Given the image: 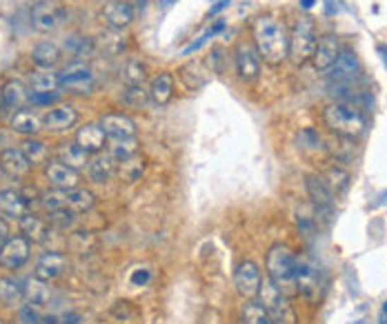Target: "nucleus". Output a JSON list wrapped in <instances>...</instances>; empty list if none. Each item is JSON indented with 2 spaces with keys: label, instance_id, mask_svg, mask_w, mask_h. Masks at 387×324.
<instances>
[{
  "label": "nucleus",
  "instance_id": "nucleus-1",
  "mask_svg": "<svg viewBox=\"0 0 387 324\" xmlns=\"http://www.w3.org/2000/svg\"><path fill=\"white\" fill-rule=\"evenodd\" d=\"M252 40L254 47L260 56V60H265L267 65L278 67L287 58L289 49V36L285 32V27L272 16H258L252 20Z\"/></svg>",
  "mask_w": 387,
  "mask_h": 324
},
{
  "label": "nucleus",
  "instance_id": "nucleus-2",
  "mask_svg": "<svg viewBox=\"0 0 387 324\" xmlns=\"http://www.w3.org/2000/svg\"><path fill=\"white\" fill-rule=\"evenodd\" d=\"M265 269L270 280L281 289L287 298L299 296L296 289V256L291 253L287 244H274L267 251Z\"/></svg>",
  "mask_w": 387,
  "mask_h": 324
},
{
  "label": "nucleus",
  "instance_id": "nucleus-3",
  "mask_svg": "<svg viewBox=\"0 0 387 324\" xmlns=\"http://www.w3.org/2000/svg\"><path fill=\"white\" fill-rule=\"evenodd\" d=\"M323 122L330 131L343 138H359L365 131V116L343 102H332L323 109Z\"/></svg>",
  "mask_w": 387,
  "mask_h": 324
},
{
  "label": "nucleus",
  "instance_id": "nucleus-4",
  "mask_svg": "<svg viewBox=\"0 0 387 324\" xmlns=\"http://www.w3.org/2000/svg\"><path fill=\"white\" fill-rule=\"evenodd\" d=\"M316 42H318V34H316L314 20L312 18H299L296 23H294L291 34H289L287 58L296 67H303L307 60H312Z\"/></svg>",
  "mask_w": 387,
  "mask_h": 324
},
{
  "label": "nucleus",
  "instance_id": "nucleus-5",
  "mask_svg": "<svg viewBox=\"0 0 387 324\" xmlns=\"http://www.w3.org/2000/svg\"><path fill=\"white\" fill-rule=\"evenodd\" d=\"M40 203L47 211H56V209H69L74 213H87L91 207H94L96 198L89 189H52L45 191L40 196Z\"/></svg>",
  "mask_w": 387,
  "mask_h": 324
},
{
  "label": "nucleus",
  "instance_id": "nucleus-6",
  "mask_svg": "<svg viewBox=\"0 0 387 324\" xmlns=\"http://www.w3.org/2000/svg\"><path fill=\"white\" fill-rule=\"evenodd\" d=\"M256 298L274 324H296V313H294V308L289 304V298L270 280V277L260 282Z\"/></svg>",
  "mask_w": 387,
  "mask_h": 324
},
{
  "label": "nucleus",
  "instance_id": "nucleus-7",
  "mask_svg": "<svg viewBox=\"0 0 387 324\" xmlns=\"http://www.w3.org/2000/svg\"><path fill=\"white\" fill-rule=\"evenodd\" d=\"M58 78H60V89L69 91V94L87 96L94 89V73H91V67L85 60H71L69 65H65L58 71Z\"/></svg>",
  "mask_w": 387,
  "mask_h": 324
},
{
  "label": "nucleus",
  "instance_id": "nucleus-8",
  "mask_svg": "<svg viewBox=\"0 0 387 324\" xmlns=\"http://www.w3.org/2000/svg\"><path fill=\"white\" fill-rule=\"evenodd\" d=\"M65 23V9L56 0H40L32 9V27L40 34H52Z\"/></svg>",
  "mask_w": 387,
  "mask_h": 324
},
{
  "label": "nucleus",
  "instance_id": "nucleus-9",
  "mask_svg": "<svg viewBox=\"0 0 387 324\" xmlns=\"http://www.w3.org/2000/svg\"><path fill=\"white\" fill-rule=\"evenodd\" d=\"M296 289L309 302L320 298V273L309 258H296Z\"/></svg>",
  "mask_w": 387,
  "mask_h": 324
},
{
  "label": "nucleus",
  "instance_id": "nucleus-10",
  "mask_svg": "<svg viewBox=\"0 0 387 324\" xmlns=\"http://www.w3.org/2000/svg\"><path fill=\"white\" fill-rule=\"evenodd\" d=\"M32 256V242L25 236H11L3 246H0V267L16 271Z\"/></svg>",
  "mask_w": 387,
  "mask_h": 324
},
{
  "label": "nucleus",
  "instance_id": "nucleus-11",
  "mask_svg": "<svg viewBox=\"0 0 387 324\" xmlns=\"http://www.w3.org/2000/svg\"><path fill=\"white\" fill-rule=\"evenodd\" d=\"M260 282H262V275H260V269L256 267V262L243 260L234 273V287L238 291V296H243L245 300H254L258 296Z\"/></svg>",
  "mask_w": 387,
  "mask_h": 324
},
{
  "label": "nucleus",
  "instance_id": "nucleus-12",
  "mask_svg": "<svg viewBox=\"0 0 387 324\" xmlns=\"http://www.w3.org/2000/svg\"><path fill=\"white\" fill-rule=\"evenodd\" d=\"M100 127L110 140H132L138 133L136 122L122 112H112L100 118Z\"/></svg>",
  "mask_w": 387,
  "mask_h": 324
},
{
  "label": "nucleus",
  "instance_id": "nucleus-13",
  "mask_svg": "<svg viewBox=\"0 0 387 324\" xmlns=\"http://www.w3.org/2000/svg\"><path fill=\"white\" fill-rule=\"evenodd\" d=\"M236 71L243 83H256L260 78V56L252 44L241 42L236 47Z\"/></svg>",
  "mask_w": 387,
  "mask_h": 324
},
{
  "label": "nucleus",
  "instance_id": "nucleus-14",
  "mask_svg": "<svg viewBox=\"0 0 387 324\" xmlns=\"http://www.w3.org/2000/svg\"><path fill=\"white\" fill-rule=\"evenodd\" d=\"M100 18L107 27L112 29V32H120V29L132 25L134 7H132V3H127V0H112V3H107L103 7Z\"/></svg>",
  "mask_w": 387,
  "mask_h": 324
},
{
  "label": "nucleus",
  "instance_id": "nucleus-15",
  "mask_svg": "<svg viewBox=\"0 0 387 324\" xmlns=\"http://www.w3.org/2000/svg\"><path fill=\"white\" fill-rule=\"evenodd\" d=\"M45 176L54 189H76L81 187V174L76 169L67 167L60 160H50L45 164Z\"/></svg>",
  "mask_w": 387,
  "mask_h": 324
},
{
  "label": "nucleus",
  "instance_id": "nucleus-16",
  "mask_svg": "<svg viewBox=\"0 0 387 324\" xmlns=\"http://www.w3.org/2000/svg\"><path fill=\"white\" fill-rule=\"evenodd\" d=\"M76 122H79V112H76L74 104H56L52 112L45 114L42 127L52 133H60L71 129Z\"/></svg>",
  "mask_w": 387,
  "mask_h": 324
},
{
  "label": "nucleus",
  "instance_id": "nucleus-17",
  "mask_svg": "<svg viewBox=\"0 0 387 324\" xmlns=\"http://www.w3.org/2000/svg\"><path fill=\"white\" fill-rule=\"evenodd\" d=\"M67 256L65 253H58V251H47L42 253L36 262V269H34V275L38 280H45V282H52L56 280L58 275H63L65 269H67Z\"/></svg>",
  "mask_w": 387,
  "mask_h": 324
},
{
  "label": "nucleus",
  "instance_id": "nucleus-18",
  "mask_svg": "<svg viewBox=\"0 0 387 324\" xmlns=\"http://www.w3.org/2000/svg\"><path fill=\"white\" fill-rule=\"evenodd\" d=\"M340 42L336 36L328 34V36H323L318 38L316 42V49H314V56H312V63L318 71H330L332 65L336 63V58L340 56Z\"/></svg>",
  "mask_w": 387,
  "mask_h": 324
},
{
  "label": "nucleus",
  "instance_id": "nucleus-19",
  "mask_svg": "<svg viewBox=\"0 0 387 324\" xmlns=\"http://www.w3.org/2000/svg\"><path fill=\"white\" fill-rule=\"evenodd\" d=\"M305 189L307 196L312 200V205L320 211V213H330L334 207V193L330 191L328 182H325L320 176H307L305 178Z\"/></svg>",
  "mask_w": 387,
  "mask_h": 324
},
{
  "label": "nucleus",
  "instance_id": "nucleus-20",
  "mask_svg": "<svg viewBox=\"0 0 387 324\" xmlns=\"http://www.w3.org/2000/svg\"><path fill=\"white\" fill-rule=\"evenodd\" d=\"M76 143H79L89 156L91 153H100L107 145V136L100 127V122H87V125L79 127V131H76V138H74Z\"/></svg>",
  "mask_w": 387,
  "mask_h": 324
},
{
  "label": "nucleus",
  "instance_id": "nucleus-21",
  "mask_svg": "<svg viewBox=\"0 0 387 324\" xmlns=\"http://www.w3.org/2000/svg\"><path fill=\"white\" fill-rule=\"evenodd\" d=\"M0 169H3L9 178H25L32 172V164L25 158L21 147H9L0 153Z\"/></svg>",
  "mask_w": 387,
  "mask_h": 324
},
{
  "label": "nucleus",
  "instance_id": "nucleus-22",
  "mask_svg": "<svg viewBox=\"0 0 387 324\" xmlns=\"http://www.w3.org/2000/svg\"><path fill=\"white\" fill-rule=\"evenodd\" d=\"M359 71H361V63L359 58H356V54L350 49H343L330 69V78L334 83H352L356 76H359Z\"/></svg>",
  "mask_w": 387,
  "mask_h": 324
},
{
  "label": "nucleus",
  "instance_id": "nucleus-23",
  "mask_svg": "<svg viewBox=\"0 0 387 324\" xmlns=\"http://www.w3.org/2000/svg\"><path fill=\"white\" fill-rule=\"evenodd\" d=\"M116 169H118V164H116V158L112 156V153H96L87 164V176H89V180L103 184V182H110L114 178Z\"/></svg>",
  "mask_w": 387,
  "mask_h": 324
},
{
  "label": "nucleus",
  "instance_id": "nucleus-24",
  "mask_svg": "<svg viewBox=\"0 0 387 324\" xmlns=\"http://www.w3.org/2000/svg\"><path fill=\"white\" fill-rule=\"evenodd\" d=\"M29 203L23 191L18 189H3L0 191V213L7 215V218L21 220L23 215H27Z\"/></svg>",
  "mask_w": 387,
  "mask_h": 324
},
{
  "label": "nucleus",
  "instance_id": "nucleus-25",
  "mask_svg": "<svg viewBox=\"0 0 387 324\" xmlns=\"http://www.w3.org/2000/svg\"><path fill=\"white\" fill-rule=\"evenodd\" d=\"M149 100L158 107H165L169 104V100L174 98V76L169 71H161L151 78V85H149Z\"/></svg>",
  "mask_w": 387,
  "mask_h": 324
},
{
  "label": "nucleus",
  "instance_id": "nucleus-26",
  "mask_svg": "<svg viewBox=\"0 0 387 324\" xmlns=\"http://www.w3.org/2000/svg\"><path fill=\"white\" fill-rule=\"evenodd\" d=\"M29 91L25 87V83L16 80V78H9L3 87H0V100L7 107V109H23V107L29 102Z\"/></svg>",
  "mask_w": 387,
  "mask_h": 324
},
{
  "label": "nucleus",
  "instance_id": "nucleus-27",
  "mask_svg": "<svg viewBox=\"0 0 387 324\" xmlns=\"http://www.w3.org/2000/svg\"><path fill=\"white\" fill-rule=\"evenodd\" d=\"M21 234L34 244H42L47 242V238L52 236V227L47 220L38 218L34 213H27L21 218Z\"/></svg>",
  "mask_w": 387,
  "mask_h": 324
},
{
  "label": "nucleus",
  "instance_id": "nucleus-28",
  "mask_svg": "<svg viewBox=\"0 0 387 324\" xmlns=\"http://www.w3.org/2000/svg\"><path fill=\"white\" fill-rule=\"evenodd\" d=\"M296 145H299V149L305 153V156H309V158H318V156L323 158V156H328V145H325L323 136L316 129H312V127L303 129L296 136Z\"/></svg>",
  "mask_w": 387,
  "mask_h": 324
},
{
  "label": "nucleus",
  "instance_id": "nucleus-29",
  "mask_svg": "<svg viewBox=\"0 0 387 324\" xmlns=\"http://www.w3.org/2000/svg\"><path fill=\"white\" fill-rule=\"evenodd\" d=\"M60 58H63V52H60L58 44H54L50 40L38 42L32 49V60L38 69H54L60 63Z\"/></svg>",
  "mask_w": 387,
  "mask_h": 324
},
{
  "label": "nucleus",
  "instance_id": "nucleus-30",
  "mask_svg": "<svg viewBox=\"0 0 387 324\" xmlns=\"http://www.w3.org/2000/svg\"><path fill=\"white\" fill-rule=\"evenodd\" d=\"M42 129V120L36 116V112L32 109H18L11 116V131H16L21 136L32 138Z\"/></svg>",
  "mask_w": 387,
  "mask_h": 324
},
{
  "label": "nucleus",
  "instance_id": "nucleus-31",
  "mask_svg": "<svg viewBox=\"0 0 387 324\" xmlns=\"http://www.w3.org/2000/svg\"><path fill=\"white\" fill-rule=\"evenodd\" d=\"M23 291H25V300L27 304L32 306H45L50 300H52V289L47 287V282L45 280H38V277H27V280L23 282Z\"/></svg>",
  "mask_w": 387,
  "mask_h": 324
},
{
  "label": "nucleus",
  "instance_id": "nucleus-32",
  "mask_svg": "<svg viewBox=\"0 0 387 324\" xmlns=\"http://www.w3.org/2000/svg\"><path fill=\"white\" fill-rule=\"evenodd\" d=\"M58 160L65 162L71 169H76V172H81V169H85L89 164V153L74 140V143L60 145V149H58Z\"/></svg>",
  "mask_w": 387,
  "mask_h": 324
},
{
  "label": "nucleus",
  "instance_id": "nucleus-33",
  "mask_svg": "<svg viewBox=\"0 0 387 324\" xmlns=\"http://www.w3.org/2000/svg\"><path fill=\"white\" fill-rule=\"evenodd\" d=\"M25 158L29 160L32 167H38V164H47L52 160V149L47 143L38 140V138H27V140L21 145Z\"/></svg>",
  "mask_w": 387,
  "mask_h": 324
},
{
  "label": "nucleus",
  "instance_id": "nucleus-34",
  "mask_svg": "<svg viewBox=\"0 0 387 324\" xmlns=\"http://www.w3.org/2000/svg\"><path fill=\"white\" fill-rule=\"evenodd\" d=\"M29 87H32L34 94H54L60 89V78L54 69H36L29 78Z\"/></svg>",
  "mask_w": 387,
  "mask_h": 324
},
{
  "label": "nucleus",
  "instance_id": "nucleus-35",
  "mask_svg": "<svg viewBox=\"0 0 387 324\" xmlns=\"http://www.w3.org/2000/svg\"><path fill=\"white\" fill-rule=\"evenodd\" d=\"M325 182H328V187L334 196H340V193H345L347 187H350V182H352V176L345 167H340V164H332L325 169V174L320 176Z\"/></svg>",
  "mask_w": 387,
  "mask_h": 324
},
{
  "label": "nucleus",
  "instance_id": "nucleus-36",
  "mask_svg": "<svg viewBox=\"0 0 387 324\" xmlns=\"http://www.w3.org/2000/svg\"><path fill=\"white\" fill-rule=\"evenodd\" d=\"M145 167H147L145 158L141 156V153H134V156H129V158L118 162L116 174L120 176V180L136 182V180H141V176L145 174Z\"/></svg>",
  "mask_w": 387,
  "mask_h": 324
},
{
  "label": "nucleus",
  "instance_id": "nucleus-37",
  "mask_svg": "<svg viewBox=\"0 0 387 324\" xmlns=\"http://www.w3.org/2000/svg\"><path fill=\"white\" fill-rule=\"evenodd\" d=\"M318 218L320 213L314 205H301L299 211H296V224H299V231L305 236V238H312L318 229Z\"/></svg>",
  "mask_w": 387,
  "mask_h": 324
},
{
  "label": "nucleus",
  "instance_id": "nucleus-38",
  "mask_svg": "<svg viewBox=\"0 0 387 324\" xmlns=\"http://www.w3.org/2000/svg\"><path fill=\"white\" fill-rule=\"evenodd\" d=\"M23 298H25V291H23L21 280H16V277H11V275L0 277V302H5L7 306H13Z\"/></svg>",
  "mask_w": 387,
  "mask_h": 324
},
{
  "label": "nucleus",
  "instance_id": "nucleus-39",
  "mask_svg": "<svg viewBox=\"0 0 387 324\" xmlns=\"http://www.w3.org/2000/svg\"><path fill=\"white\" fill-rule=\"evenodd\" d=\"M65 52L69 54V56H74L76 60H85L91 52L96 49V44H94V40H91L89 36H69L67 40H65Z\"/></svg>",
  "mask_w": 387,
  "mask_h": 324
},
{
  "label": "nucleus",
  "instance_id": "nucleus-40",
  "mask_svg": "<svg viewBox=\"0 0 387 324\" xmlns=\"http://www.w3.org/2000/svg\"><path fill=\"white\" fill-rule=\"evenodd\" d=\"M241 316H243V324H274L272 318L267 316L265 308L260 306L258 300H247L243 304Z\"/></svg>",
  "mask_w": 387,
  "mask_h": 324
},
{
  "label": "nucleus",
  "instance_id": "nucleus-41",
  "mask_svg": "<svg viewBox=\"0 0 387 324\" xmlns=\"http://www.w3.org/2000/svg\"><path fill=\"white\" fill-rule=\"evenodd\" d=\"M149 102V91L143 85H132L122 91V104L129 109H145Z\"/></svg>",
  "mask_w": 387,
  "mask_h": 324
},
{
  "label": "nucleus",
  "instance_id": "nucleus-42",
  "mask_svg": "<svg viewBox=\"0 0 387 324\" xmlns=\"http://www.w3.org/2000/svg\"><path fill=\"white\" fill-rule=\"evenodd\" d=\"M223 29H225V23L223 20H219V23H216V25H212V27H207L205 29V32L203 34H200L196 40H192L190 44H185V47L180 49V56H192V54H196V52H200V49H203L205 47V44L216 36V34H221L223 32Z\"/></svg>",
  "mask_w": 387,
  "mask_h": 324
},
{
  "label": "nucleus",
  "instance_id": "nucleus-43",
  "mask_svg": "<svg viewBox=\"0 0 387 324\" xmlns=\"http://www.w3.org/2000/svg\"><path fill=\"white\" fill-rule=\"evenodd\" d=\"M122 80H125L127 87L132 85H143L147 80V67L141 63V60L129 58L125 67H122Z\"/></svg>",
  "mask_w": 387,
  "mask_h": 324
},
{
  "label": "nucleus",
  "instance_id": "nucleus-44",
  "mask_svg": "<svg viewBox=\"0 0 387 324\" xmlns=\"http://www.w3.org/2000/svg\"><path fill=\"white\" fill-rule=\"evenodd\" d=\"M112 156L120 162L125 160L129 156H134V153H138V140L136 138H132V140H112Z\"/></svg>",
  "mask_w": 387,
  "mask_h": 324
},
{
  "label": "nucleus",
  "instance_id": "nucleus-45",
  "mask_svg": "<svg viewBox=\"0 0 387 324\" xmlns=\"http://www.w3.org/2000/svg\"><path fill=\"white\" fill-rule=\"evenodd\" d=\"M74 222H76V213L69 211V209H56V211H50V224H52V227L69 229V227H74Z\"/></svg>",
  "mask_w": 387,
  "mask_h": 324
},
{
  "label": "nucleus",
  "instance_id": "nucleus-46",
  "mask_svg": "<svg viewBox=\"0 0 387 324\" xmlns=\"http://www.w3.org/2000/svg\"><path fill=\"white\" fill-rule=\"evenodd\" d=\"M100 47H103L105 54L116 56V54H120L122 49H125V40H122V38H116V36H103Z\"/></svg>",
  "mask_w": 387,
  "mask_h": 324
},
{
  "label": "nucleus",
  "instance_id": "nucleus-47",
  "mask_svg": "<svg viewBox=\"0 0 387 324\" xmlns=\"http://www.w3.org/2000/svg\"><path fill=\"white\" fill-rule=\"evenodd\" d=\"M60 100V91H54V94H29V102L34 107H52V104H58Z\"/></svg>",
  "mask_w": 387,
  "mask_h": 324
},
{
  "label": "nucleus",
  "instance_id": "nucleus-48",
  "mask_svg": "<svg viewBox=\"0 0 387 324\" xmlns=\"http://www.w3.org/2000/svg\"><path fill=\"white\" fill-rule=\"evenodd\" d=\"M149 280H151V271L149 269H136L132 273V284L134 287H145V284H149Z\"/></svg>",
  "mask_w": 387,
  "mask_h": 324
},
{
  "label": "nucleus",
  "instance_id": "nucleus-49",
  "mask_svg": "<svg viewBox=\"0 0 387 324\" xmlns=\"http://www.w3.org/2000/svg\"><path fill=\"white\" fill-rule=\"evenodd\" d=\"M231 0H209V16H216V13H221L223 9L229 7Z\"/></svg>",
  "mask_w": 387,
  "mask_h": 324
},
{
  "label": "nucleus",
  "instance_id": "nucleus-50",
  "mask_svg": "<svg viewBox=\"0 0 387 324\" xmlns=\"http://www.w3.org/2000/svg\"><path fill=\"white\" fill-rule=\"evenodd\" d=\"M11 236H9V224H7V220L0 215V246H3L7 240H9Z\"/></svg>",
  "mask_w": 387,
  "mask_h": 324
},
{
  "label": "nucleus",
  "instance_id": "nucleus-51",
  "mask_svg": "<svg viewBox=\"0 0 387 324\" xmlns=\"http://www.w3.org/2000/svg\"><path fill=\"white\" fill-rule=\"evenodd\" d=\"M314 3H316V0H301V7H303V9H312Z\"/></svg>",
  "mask_w": 387,
  "mask_h": 324
},
{
  "label": "nucleus",
  "instance_id": "nucleus-52",
  "mask_svg": "<svg viewBox=\"0 0 387 324\" xmlns=\"http://www.w3.org/2000/svg\"><path fill=\"white\" fill-rule=\"evenodd\" d=\"M158 3H161L163 9H169V7H172V5L176 3V0H158Z\"/></svg>",
  "mask_w": 387,
  "mask_h": 324
},
{
  "label": "nucleus",
  "instance_id": "nucleus-53",
  "mask_svg": "<svg viewBox=\"0 0 387 324\" xmlns=\"http://www.w3.org/2000/svg\"><path fill=\"white\" fill-rule=\"evenodd\" d=\"M379 54L383 56V60H385V67H387V47H383V44H381V47H379Z\"/></svg>",
  "mask_w": 387,
  "mask_h": 324
},
{
  "label": "nucleus",
  "instance_id": "nucleus-54",
  "mask_svg": "<svg viewBox=\"0 0 387 324\" xmlns=\"http://www.w3.org/2000/svg\"><path fill=\"white\" fill-rule=\"evenodd\" d=\"M381 324H387V316H381Z\"/></svg>",
  "mask_w": 387,
  "mask_h": 324
},
{
  "label": "nucleus",
  "instance_id": "nucleus-55",
  "mask_svg": "<svg viewBox=\"0 0 387 324\" xmlns=\"http://www.w3.org/2000/svg\"><path fill=\"white\" fill-rule=\"evenodd\" d=\"M383 316H387V302L383 304Z\"/></svg>",
  "mask_w": 387,
  "mask_h": 324
},
{
  "label": "nucleus",
  "instance_id": "nucleus-56",
  "mask_svg": "<svg viewBox=\"0 0 387 324\" xmlns=\"http://www.w3.org/2000/svg\"><path fill=\"white\" fill-rule=\"evenodd\" d=\"M352 324H367V322H361V320H359V322H352Z\"/></svg>",
  "mask_w": 387,
  "mask_h": 324
},
{
  "label": "nucleus",
  "instance_id": "nucleus-57",
  "mask_svg": "<svg viewBox=\"0 0 387 324\" xmlns=\"http://www.w3.org/2000/svg\"><path fill=\"white\" fill-rule=\"evenodd\" d=\"M0 324H5V322H3V320H0Z\"/></svg>",
  "mask_w": 387,
  "mask_h": 324
},
{
  "label": "nucleus",
  "instance_id": "nucleus-58",
  "mask_svg": "<svg viewBox=\"0 0 387 324\" xmlns=\"http://www.w3.org/2000/svg\"><path fill=\"white\" fill-rule=\"evenodd\" d=\"M241 324H243V322H241Z\"/></svg>",
  "mask_w": 387,
  "mask_h": 324
}]
</instances>
